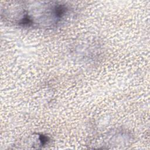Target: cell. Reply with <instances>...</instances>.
<instances>
[{
  "instance_id": "cell-1",
  "label": "cell",
  "mask_w": 150,
  "mask_h": 150,
  "mask_svg": "<svg viewBox=\"0 0 150 150\" xmlns=\"http://www.w3.org/2000/svg\"><path fill=\"white\" fill-rule=\"evenodd\" d=\"M30 4L28 2L14 3L7 9L9 16L14 15L12 20L14 23L23 26L46 25L50 27L61 23L67 16L70 8L68 5L54 2H42L40 4Z\"/></svg>"
}]
</instances>
